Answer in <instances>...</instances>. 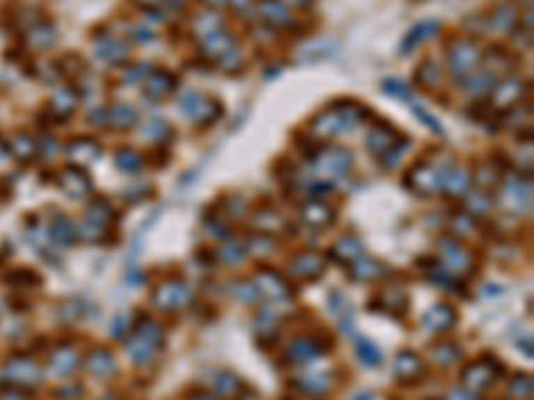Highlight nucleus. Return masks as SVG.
<instances>
[{"label":"nucleus","mask_w":534,"mask_h":400,"mask_svg":"<svg viewBox=\"0 0 534 400\" xmlns=\"http://www.w3.org/2000/svg\"><path fill=\"white\" fill-rule=\"evenodd\" d=\"M356 355H358V360L363 363V366H379L382 363V352H379V347L374 344V342H369V339H358V344H356Z\"/></svg>","instance_id":"11"},{"label":"nucleus","mask_w":534,"mask_h":400,"mask_svg":"<svg viewBox=\"0 0 534 400\" xmlns=\"http://www.w3.org/2000/svg\"><path fill=\"white\" fill-rule=\"evenodd\" d=\"M329 256L334 262H340V264H353V262H358L363 256V246H361L358 238H342L334 243V248H331Z\"/></svg>","instance_id":"7"},{"label":"nucleus","mask_w":534,"mask_h":400,"mask_svg":"<svg viewBox=\"0 0 534 400\" xmlns=\"http://www.w3.org/2000/svg\"><path fill=\"white\" fill-rule=\"evenodd\" d=\"M356 400H374V395H372V392H363V395H358Z\"/></svg>","instance_id":"17"},{"label":"nucleus","mask_w":534,"mask_h":400,"mask_svg":"<svg viewBox=\"0 0 534 400\" xmlns=\"http://www.w3.org/2000/svg\"><path fill=\"white\" fill-rule=\"evenodd\" d=\"M3 400H19V395H17V392H6V395H3Z\"/></svg>","instance_id":"16"},{"label":"nucleus","mask_w":534,"mask_h":400,"mask_svg":"<svg viewBox=\"0 0 534 400\" xmlns=\"http://www.w3.org/2000/svg\"><path fill=\"white\" fill-rule=\"evenodd\" d=\"M241 390H243V384L235 374H230V371H219V374H217V379H214V392H217L219 398H235Z\"/></svg>","instance_id":"10"},{"label":"nucleus","mask_w":534,"mask_h":400,"mask_svg":"<svg viewBox=\"0 0 534 400\" xmlns=\"http://www.w3.org/2000/svg\"><path fill=\"white\" fill-rule=\"evenodd\" d=\"M324 347L321 344H315V339H310V336H299V339H294L292 344H289V350H286V360H292V363H310V360H315L318 355H324Z\"/></svg>","instance_id":"5"},{"label":"nucleus","mask_w":534,"mask_h":400,"mask_svg":"<svg viewBox=\"0 0 534 400\" xmlns=\"http://www.w3.org/2000/svg\"><path fill=\"white\" fill-rule=\"evenodd\" d=\"M51 368H54V374H59V376H70L75 368H78V355L72 347H59V350H54L51 355Z\"/></svg>","instance_id":"9"},{"label":"nucleus","mask_w":534,"mask_h":400,"mask_svg":"<svg viewBox=\"0 0 534 400\" xmlns=\"http://www.w3.org/2000/svg\"><path fill=\"white\" fill-rule=\"evenodd\" d=\"M395 379L401 384H414L425 379V363L417 352L404 350L395 355Z\"/></svg>","instance_id":"2"},{"label":"nucleus","mask_w":534,"mask_h":400,"mask_svg":"<svg viewBox=\"0 0 534 400\" xmlns=\"http://www.w3.org/2000/svg\"><path fill=\"white\" fill-rule=\"evenodd\" d=\"M324 256L313 254V251H302V254H294L292 262H289V272L302 278V280H315L321 278L324 272Z\"/></svg>","instance_id":"3"},{"label":"nucleus","mask_w":534,"mask_h":400,"mask_svg":"<svg viewBox=\"0 0 534 400\" xmlns=\"http://www.w3.org/2000/svg\"><path fill=\"white\" fill-rule=\"evenodd\" d=\"M6 376L14 384H27V387H30V384H38L43 379V374L38 371V366H35L30 358H24V355H17V358L8 363Z\"/></svg>","instance_id":"4"},{"label":"nucleus","mask_w":534,"mask_h":400,"mask_svg":"<svg viewBox=\"0 0 534 400\" xmlns=\"http://www.w3.org/2000/svg\"><path fill=\"white\" fill-rule=\"evenodd\" d=\"M454 310L449 304H433L427 312H425V318H422V326L427 328V331H449L454 326Z\"/></svg>","instance_id":"6"},{"label":"nucleus","mask_w":534,"mask_h":400,"mask_svg":"<svg viewBox=\"0 0 534 400\" xmlns=\"http://www.w3.org/2000/svg\"><path fill=\"white\" fill-rule=\"evenodd\" d=\"M187 400H214L211 395H206V392H190L187 395Z\"/></svg>","instance_id":"15"},{"label":"nucleus","mask_w":534,"mask_h":400,"mask_svg":"<svg viewBox=\"0 0 534 400\" xmlns=\"http://www.w3.org/2000/svg\"><path fill=\"white\" fill-rule=\"evenodd\" d=\"M75 224L72 222H67V219H62V222H56L54 227H51V238L56 240L59 246H72L75 243Z\"/></svg>","instance_id":"13"},{"label":"nucleus","mask_w":534,"mask_h":400,"mask_svg":"<svg viewBox=\"0 0 534 400\" xmlns=\"http://www.w3.org/2000/svg\"><path fill=\"white\" fill-rule=\"evenodd\" d=\"M302 216H305V222L308 224H318V227H324L334 219V214H331V208L324 206V203H310L305 211H302Z\"/></svg>","instance_id":"12"},{"label":"nucleus","mask_w":534,"mask_h":400,"mask_svg":"<svg viewBox=\"0 0 534 400\" xmlns=\"http://www.w3.org/2000/svg\"><path fill=\"white\" fill-rule=\"evenodd\" d=\"M353 267H356V270H353V278H356V280H372V278L385 272V267H379V262H356Z\"/></svg>","instance_id":"14"},{"label":"nucleus","mask_w":534,"mask_h":400,"mask_svg":"<svg viewBox=\"0 0 534 400\" xmlns=\"http://www.w3.org/2000/svg\"><path fill=\"white\" fill-rule=\"evenodd\" d=\"M86 366H88V371L94 376H110L115 371L113 352L104 350V347H94V350L88 352V358H86Z\"/></svg>","instance_id":"8"},{"label":"nucleus","mask_w":534,"mask_h":400,"mask_svg":"<svg viewBox=\"0 0 534 400\" xmlns=\"http://www.w3.org/2000/svg\"><path fill=\"white\" fill-rule=\"evenodd\" d=\"M187 299H190V288H187L184 280H168V283H161L158 291L152 294V302L158 304L161 310H166V312L179 310Z\"/></svg>","instance_id":"1"}]
</instances>
